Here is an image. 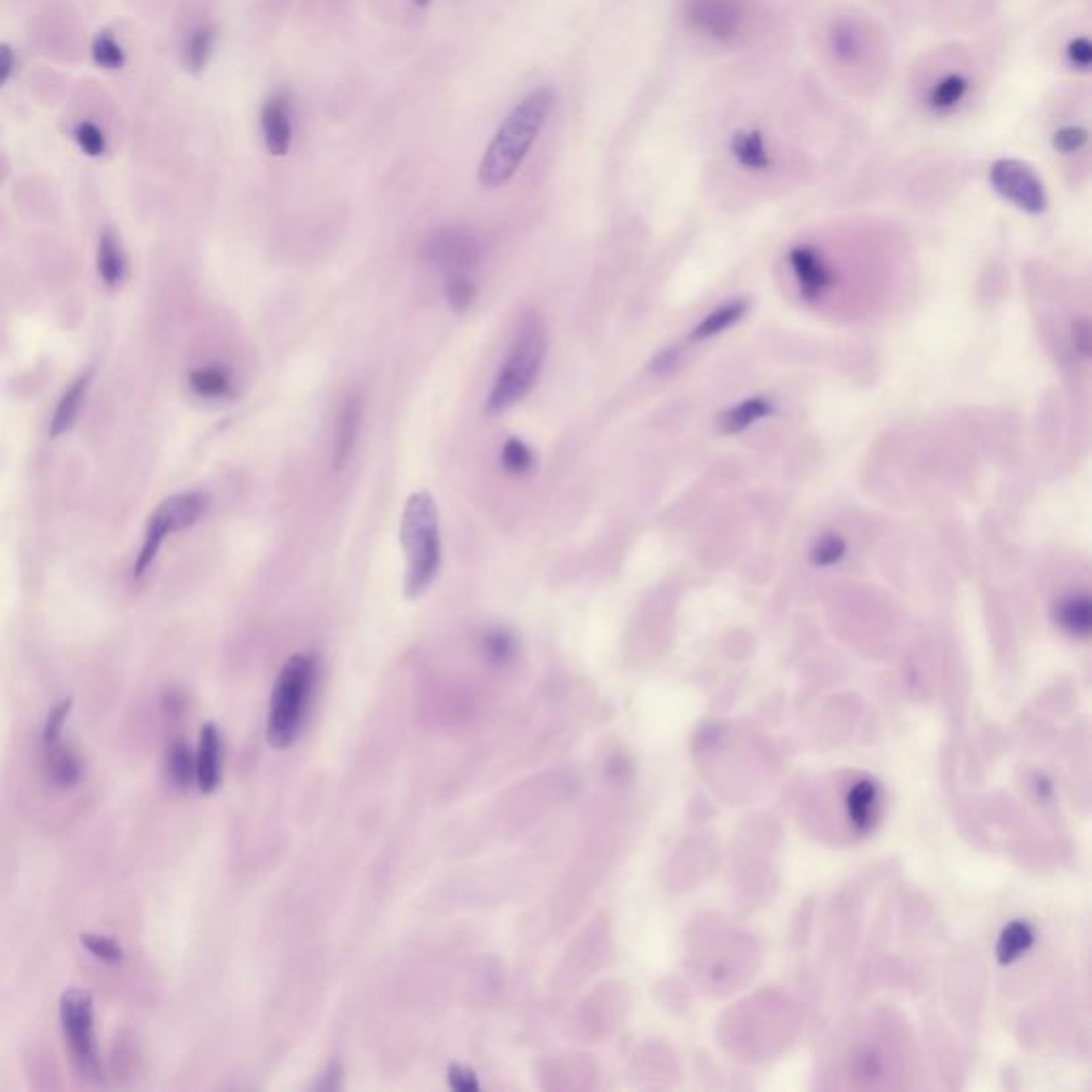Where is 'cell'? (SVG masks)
Returning a JSON list of instances; mask_svg holds the SVG:
<instances>
[{
  "mask_svg": "<svg viewBox=\"0 0 1092 1092\" xmlns=\"http://www.w3.org/2000/svg\"><path fill=\"white\" fill-rule=\"evenodd\" d=\"M1088 146V130L1079 124H1063L1051 137V148L1058 154H1076Z\"/></svg>",
  "mask_w": 1092,
  "mask_h": 1092,
  "instance_id": "cell-34",
  "label": "cell"
},
{
  "mask_svg": "<svg viewBox=\"0 0 1092 1092\" xmlns=\"http://www.w3.org/2000/svg\"><path fill=\"white\" fill-rule=\"evenodd\" d=\"M218 28L214 24H204L192 30L184 43V67L188 73L199 75L204 73L209 65L211 54H214Z\"/></svg>",
  "mask_w": 1092,
  "mask_h": 1092,
  "instance_id": "cell-20",
  "label": "cell"
},
{
  "mask_svg": "<svg viewBox=\"0 0 1092 1092\" xmlns=\"http://www.w3.org/2000/svg\"><path fill=\"white\" fill-rule=\"evenodd\" d=\"M90 54H93V63L103 70H120L126 65V49L109 30H100L95 37Z\"/></svg>",
  "mask_w": 1092,
  "mask_h": 1092,
  "instance_id": "cell-27",
  "label": "cell"
},
{
  "mask_svg": "<svg viewBox=\"0 0 1092 1092\" xmlns=\"http://www.w3.org/2000/svg\"><path fill=\"white\" fill-rule=\"evenodd\" d=\"M474 299H477V285L470 278V273H459V276L447 278V301L454 312H465Z\"/></svg>",
  "mask_w": 1092,
  "mask_h": 1092,
  "instance_id": "cell-32",
  "label": "cell"
},
{
  "mask_svg": "<svg viewBox=\"0 0 1092 1092\" xmlns=\"http://www.w3.org/2000/svg\"><path fill=\"white\" fill-rule=\"evenodd\" d=\"M15 68V52L9 43H0V88H5Z\"/></svg>",
  "mask_w": 1092,
  "mask_h": 1092,
  "instance_id": "cell-40",
  "label": "cell"
},
{
  "mask_svg": "<svg viewBox=\"0 0 1092 1092\" xmlns=\"http://www.w3.org/2000/svg\"><path fill=\"white\" fill-rule=\"evenodd\" d=\"M845 553H847V544L841 535L826 533L815 542L811 551V561L826 568V565H834L841 561L845 558Z\"/></svg>",
  "mask_w": 1092,
  "mask_h": 1092,
  "instance_id": "cell-33",
  "label": "cell"
},
{
  "mask_svg": "<svg viewBox=\"0 0 1092 1092\" xmlns=\"http://www.w3.org/2000/svg\"><path fill=\"white\" fill-rule=\"evenodd\" d=\"M970 88H973V82H970V75L967 70H942V73L930 77L928 84L924 86V107L937 116L954 114V111L965 105V100L970 95Z\"/></svg>",
  "mask_w": 1092,
  "mask_h": 1092,
  "instance_id": "cell-11",
  "label": "cell"
},
{
  "mask_svg": "<svg viewBox=\"0 0 1092 1092\" xmlns=\"http://www.w3.org/2000/svg\"><path fill=\"white\" fill-rule=\"evenodd\" d=\"M47 773H49V781H52L56 787L67 790V787H73L79 778H82L84 766L82 760H79V755L70 750V747L54 743L52 751H49Z\"/></svg>",
  "mask_w": 1092,
  "mask_h": 1092,
  "instance_id": "cell-22",
  "label": "cell"
},
{
  "mask_svg": "<svg viewBox=\"0 0 1092 1092\" xmlns=\"http://www.w3.org/2000/svg\"><path fill=\"white\" fill-rule=\"evenodd\" d=\"M207 510V495L201 491H188L171 495L165 502H160L158 508L151 512L146 530V540L135 561V579H141L148 572L151 561L156 560L160 551V544L165 542L169 533L188 530L195 525Z\"/></svg>",
  "mask_w": 1092,
  "mask_h": 1092,
  "instance_id": "cell-6",
  "label": "cell"
},
{
  "mask_svg": "<svg viewBox=\"0 0 1092 1092\" xmlns=\"http://www.w3.org/2000/svg\"><path fill=\"white\" fill-rule=\"evenodd\" d=\"M790 265L801 288V295L808 301H815L833 287V271L826 265L822 255L811 246H798L790 252Z\"/></svg>",
  "mask_w": 1092,
  "mask_h": 1092,
  "instance_id": "cell-14",
  "label": "cell"
},
{
  "mask_svg": "<svg viewBox=\"0 0 1092 1092\" xmlns=\"http://www.w3.org/2000/svg\"><path fill=\"white\" fill-rule=\"evenodd\" d=\"M429 3H431V0H412V5H414V7H419V9H423V7H429Z\"/></svg>",
  "mask_w": 1092,
  "mask_h": 1092,
  "instance_id": "cell-42",
  "label": "cell"
},
{
  "mask_svg": "<svg viewBox=\"0 0 1092 1092\" xmlns=\"http://www.w3.org/2000/svg\"><path fill=\"white\" fill-rule=\"evenodd\" d=\"M190 387L201 397L220 399L231 393V376L225 368H201L190 373Z\"/></svg>",
  "mask_w": 1092,
  "mask_h": 1092,
  "instance_id": "cell-26",
  "label": "cell"
},
{
  "mask_svg": "<svg viewBox=\"0 0 1092 1092\" xmlns=\"http://www.w3.org/2000/svg\"><path fill=\"white\" fill-rule=\"evenodd\" d=\"M361 417H363L361 399L359 397H348L346 403H343L341 412H340L338 427H336V440H333V459H331L333 470L340 472L343 465L348 463L352 449H355L357 436H359Z\"/></svg>",
  "mask_w": 1092,
  "mask_h": 1092,
  "instance_id": "cell-17",
  "label": "cell"
},
{
  "mask_svg": "<svg viewBox=\"0 0 1092 1092\" xmlns=\"http://www.w3.org/2000/svg\"><path fill=\"white\" fill-rule=\"evenodd\" d=\"M877 37L860 17H838L828 30V54L843 68H860L875 56Z\"/></svg>",
  "mask_w": 1092,
  "mask_h": 1092,
  "instance_id": "cell-10",
  "label": "cell"
},
{
  "mask_svg": "<svg viewBox=\"0 0 1092 1092\" xmlns=\"http://www.w3.org/2000/svg\"><path fill=\"white\" fill-rule=\"evenodd\" d=\"M551 107V88H538L505 116L478 165V181L482 188L495 190L512 179L538 139Z\"/></svg>",
  "mask_w": 1092,
  "mask_h": 1092,
  "instance_id": "cell-1",
  "label": "cell"
},
{
  "mask_svg": "<svg viewBox=\"0 0 1092 1092\" xmlns=\"http://www.w3.org/2000/svg\"><path fill=\"white\" fill-rule=\"evenodd\" d=\"M753 0H683L685 26L715 45H736L753 26Z\"/></svg>",
  "mask_w": 1092,
  "mask_h": 1092,
  "instance_id": "cell-5",
  "label": "cell"
},
{
  "mask_svg": "<svg viewBox=\"0 0 1092 1092\" xmlns=\"http://www.w3.org/2000/svg\"><path fill=\"white\" fill-rule=\"evenodd\" d=\"M546 357V333L544 325L538 316L528 314L521 322V329L514 340L508 359L493 382V389L484 403V410L491 417L502 414L504 410L512 408L514 403L521 401L532 387L535 378L542 369V363Z\"/></svg>",
  "mask_w": 1092,
  "mask_h": 1092,
  "instance_id": "cell-3",
  "label": "cell"
},
{
  "mask_svg": "<svg viewBox=\"0 0 1092 1092\" xmlns=\"http://www.w3.org/2000/svg\"><path fill=\"white\" fill-rule=\"evenodd\" d=\"M197 785L204 794H211L220 785L222 777V741L214 723H205L199 738L197 751Z\"/></svg>",
  "mask_w": 1092,
  "mask_h": 1092,
  "instance_id": "cell-15",
  "label": "cell"
},
{
  "mask_svg": "<svg viewBox=\"0 0 1092 1092\" xmlns=\"http://www.w3.org/2000/svg\"><path fill=\"white\" fill-rule=\"evenodd\" d=\"M879 805H882V794H879V785L871 778H860L852 785L845 798V808L847 819L858 833L871 831L879 815Z\"/></svg>",
  "mask_w": 1092,
  "mask_h": 1092,
  "instance_id": "cell-16",
  "label": "cell"
},
{
  "mask_svg": "<svg viewBox=\"0 0 1092 1092\" xmlns=\"http://www.w3.org/2000/svg\"><path fill=\"white\" fill-rule=\"evenodd\" d=\"M449 1084L452 1090L459 1092H477L480 1088L477 1076H474L470 1069H463L459 1065L449 1069Z\"/></svg>",
  "mask_w": 1092,
  "mask_h": 1092,
  "instance_id": "cell-39",
  "label": "cell"
},
{
  "mask_svg": "<svg viewBox=\"0 0 1092 1092\" xmlns=\"http://www.w3.org/2000/svg\"><path fill=\"white\" fill-rule=\"evenodd\" d=\"M482 649L493 664H508L514 651H517V644H514V639L505 630H491L484 636Z\"/></svg>",
  "mask_w": 1092,
  "mask_h": 1092,
  "instance_id": "cell-35",
  "label": "cell"
},
{
  "mask_svg": "<svg viewBox=\"0 0 1092 1092\" xmlns=\"http://www.w3.org/2000/svg\"><path fill=\"white\" fill-rule=\"evenodd\" d=\"M60 1023L75 1058V1065L90 1079L100 1078V1056L95 1035L93 998L84 990H67L60 998Z\"/></svg>",
  "mask_w": 1092,
  "mask_h": 1092,
  "instance_id": "cell-7",
  "label": "cell"
},
{
  "mask_svg": "<svg viewBox=\"0 0 1092 1092\" xmlns=\"http://www.w3.org/2000/svg\"><path fill=\"white\" fill-rule=\"evenodd\" d=\"M96 269L100 280H103L107 287H118L126 276V257L114 229H105L100 232Z\"/></svg>",
  "mask_w": 1092,
  "mask_h": 1092,
  "instance_id": "cell-18",
  "label": "cell"
},
{
  "mask_svg": "<svg viewBox=\"0 0 1092 1092\" xmlns=\"http://www.w3.org/2000/svg\"><path fill=\"white\" fill-rule=\"evenodd\" d=\"M773 414L771 399L764 397H751L738 403L736 408L727 410L722 417V429L725 433H741L747 427H751L757 421H762Z\"/></svg>",
  "mask_w": 1092,
  "mask_h": 1092,
  "instance_id": "cell-23",
  "label": "cell"
},
{
  "mask_svg": "<svg viewBox=\"0 0 1092 1092\" xmlns=\"http://www.w3.org/2000/svg\"><path fill=\"white\" fill-rule=\"evenodd\" d=\"M884 1054L877 1048H860L854 1054L852 1071L856 1079L864 1081V1084H873L879 1078H884L886 1063Z\"/></svg>",
  "mask_w": 1092,
  "mask_h": 1092,
  "instance_id": "cell-29",
  "label": "cell"
},
{
  "mask_svg": "<svg viewBox=\"0 0 1092 1092\" xmlns=\"http://www.w3.org/2000/svg\"><path fill=\"white\" fill-rule=\"evenodd\" d=\"M1056 623L1071 636L1086 639L1092 630V604L1088 595H1067L1054 606Z\"/></svg>",
  "mask_w": 1092,
  "mask_h": 1092,
  "instance_id": "cell-19",
  "label": "cell"
},
{
  "mask_svg": "<svg viewBox=\"0 0 1092 1092\" xmlns=\"http://www.w3.org/2000/svg\"><path fill=\"white\" fill-rule=\"evenodd\" d=\"M169 777L177 787H190L197 781V757L186 743H176L169 751Z\"/></svg>",
  "mask_w": 1092,
  "mask_h": 1092,
  "instance_id": "cell-28",
  "label": "cell"
},
{
  "mask_svg": "<svg viewBox=\"0 0 1092 1092\" xmlns=\"http://www.w3.org/2000/svg\"><path fill=\"white\" fill-rule=\"evenodd\" d=\"M399 540L408 560L406 595L419 598L436 581L440 570L438 505L427 491L410 495L401 514Z\"/></svg>",
  "mask_w": 1092,
  "mask_h": 1092,
  "instance_id": "cell-2",
  "label": "cell"
},
{
  "mask_svg": "<svg viewBox=\"0 0 1092 1092\" xmlns=\"http://www.w3.org/2000/svg\"><path fill=\"white\" fill-rule=\"evenodd\" d=\"M260 133L271 156H287L292 144L290 96L287 90L271 95L260 109Z\"/></svg>",
  "mask_w": 1092,
  "mask_h": 1092,
  "instance_id": "cell-13",
  "label": "cell"
},
{
  "mask_svg": "<svg viewBox=\"0 0 1092 1092\" xmlns=\"http://www.w3.org/2000/svg\"><path fill=\"white\" fill-rule=\"evenodd\" d=\"M502 465L505 472L514 474V477L528 474L533 468V454L528 444L521 442L519 438H510L505 442L502 449Z\"/></svg>",
  "mask_w": 1092,
  "mask_h": 1092,
  "instance_id": "cell-31",
  "label": "cell"
},
{
  "mask_svg": "<svg viewBox=\"0 0 1092 1092\" xmlns=\"http://www.w3.org/2000/svg\"><path fill=\"white\" fill-rule=\"evenodd\" d=\"M70 706H73V700H70V697H65V700L60 702V704H56L54 709H52V713H49L47 722H45V730H43L45 743H49V745L58 743L60 730H63V725H65L67 717H68V713H70Z\"/></svg>",
  "mask_w": 1092,
  "mask_h": 1092,
  "instance_id": "cell-38",
  "label": "cell"
},
{
  "mask_svg": "<svg viewBox=\"0 0 1092 1092\" xmlns=\"http://www.w3.org/2000/svg\"><path fill=\"white\" fill-rule=\"evenodd\" d=\"M88 380H90V371L82 373L70 387L67 389V393L60 399L58 408L54 412V419L52 424H49V436L58 438L63 436L65 431H68L73 427V423L79 414V408H82L84 397H86V389H88Z\"/></svg>",
  "mask_w": 1092,
  "mask_h": 1092,
  "instance_id": "cell-21",
  "label": "cell"
},
{
  "mask_svg": "<svg viewBox=\"0 0 1092 1092\" xmlns=\"http://www.w3.org/2000/svg\"><path fill=\"white\" fill-rule=\"evenodd\" d=\"M747 312V303L745 301H730V303H723L717 310H713L711 314H706V318L700 322L694 329V340H709L720 336V333L727 331L732 325H736L738 320L745 316Z\"/></svg>",
  "mask_w": 1092,
  "mask_h": 1092,
  "instance_id": "cell-24",
  "label": "cell"
},
{
  "mask_svg": "<svg viewBox=\"0 0 1092 1092\" xmlns=\"http://www.w3.org/2000/svg\"><path fill=\"white\" fill-rule=\"evenodd\" d=\"M1033 942H1035V930L1030 928V924L1026 922L1009 924L998 939V949H996L998 960L1003 965L1014 963L1016 958L1023 956L1026 949L1033 945Z\"/></svg>",
  "mask_w": 1092,
  "mask_h": 1092,
  "instance_id": "cell-25",
  "label": "cell"
},
{
  "mask_svg": "<svg viewBox=\"0 0 1092 1092\" xmlns=\"http://www.w3.org/2000/svg\"><path fill=\"white\" fill-rule=\"evenodd\" d=\"M1065 56H1067V63H1069L1071 67L1081 70V73H1086V70H1090V67H1092V43H1090V39L1084 37V35L1071 39L1067 49H1065Z\"/></svg>",
  "mask_w": 1092,
  "mask_h": 1092,
  "instance_id": "cell-37",
  "label": "cell"
},
{
  "mask_svg": "<svg viewBox=\"0 0 1092 1092\" xmlns=\"http://www.w3.org/2000/svg\"><path fill=\"white\" fill-rule=\"evenodd\" d=\"M1071 340H1074V346L1081 355L1088 357L1090 355V325L1088 320H1078L1074 329H1071Z\"/></svg>",
  "mask_w": 1092,
  "mask_h": 1092,
  "instance_id": "cell-41",
  "label": "cell"
},
{
  "mask_svg": "<svg viewBox=\"0 0 1092 1092\" xmlns=\"http://www.w3.org/2000/svg\"><path fill=\"white\" fill-rule=\"evenodd\" d=\"M423 259L449 276L470 273L480 262V241L463 227L433 231L423 246Z\"/></svg>",
  "mask_w": 1092,
  "mask_h": 1092,
  "instance_id": "cell-9",
  "label": "cell"
},
{
  "mask_svg": "<svg viewBox=\"0 0 1092 1092\" xmlns=\"http://www.w3.org/2000/svg\"><path fill=\"white\" fill-rule=\"evenodd\" d=\"M727 151L738 167L753 174H766L777 165L773 141L757 126H738L727 139Z\"/></svg>",
  "mask_w": 1092,
  "mask_h": 1092,
  "instance_id": "cell-12",
  "label": "cell"
},
{
  "mask_svg": "<svg viewBox=\"0 0 1092 1092\" xmlns=\"http://www.w3.org/2000/svg\"><path fill=\"white\" fill-rule=\"evenodd\" d=\"M990 184L1011 205L1039 216L1048 209V192L1044 181L1023 160L1000 158L990 169Z\"/></svg>",
  "mask_w": 1092,
  "mask_h": 1092,
  "instance_id": "cell-8",
  "label": "cell"
},
{
  "mask_svg": "<svg viewBox=\"0 0 1092 1092\" xmlns=\"http://www.w3.org/2000/svg\"><path fill=\"white\" fill-rule=\"evenodd\" d=\"M82 945L95 958L103 960V963L114 965V963H120V960H123V947H120L111 937L88 933V935H82Z\"/></svg>",
  "mask_w": 1092,
  "mask_h": 1092,
  "instance_id": "cell-36",
  "label": "cell"
},
{
  "mask_svg": "<svg viewBox=\"0 0 1092 1092\" xmlns=\"http://www.w3.org/2000/svg\"><path fill=\"white\" fill-rule=\"evenodd\" d=\"M73 137H75L77 148L82 150V154H86L88 158H98L107 151L105 130L100 128L98 124L90 123V120H84V123H79L75 126Z\"/></svg>",
  "mask_w": 1092,
  "mask_h": 1092,
  "instance_id": "cell-30",
  "label": "cell"
},
{
  "mask_svg": "<svg viewBox=\"0 0 1092 1092\" xmlns=\"http://www.w3.org/2000/svg\"><path fill=\"white\" fill-rule=\"evenodd\" d=\"M314 662L308 655H292L280 670L271 696L267 738L276 750H287L299 736L306 717L312 687H314Z\"/></svg>",
  "mask_w": 1092,
  "mask_h": 1092,
  "instance_id": "cell-4",
  "label": "cell"
}]
</instances>
